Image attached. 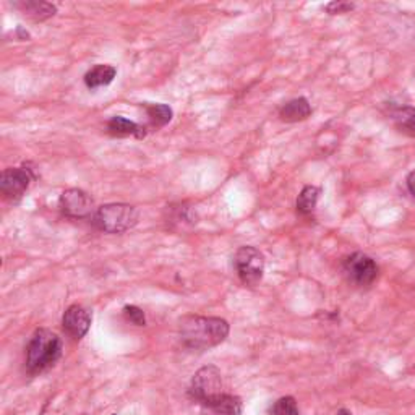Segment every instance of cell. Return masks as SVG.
I'll return each instance as SVG.
<instances>
[{
	"mask_svg": "<svg viewBox=\"0 0 415 415\" xmlns=\"http://www.w3.org/2000/svg\"><path fill=\"white\" fill-rule=\"evenodd\" d=\"M229 323L216 316L188 315L179 321V336L185 346L195 351H205L226 341Z\"/></svg>",
	"mask_w": 415,
	"mask_h": 415,
	"instance_id": "6da1fadb",
	"label": "cell"
},
{
	"mask_svg": "<svg viewBox=\"0 0 415 415\" xmlns=\"http://www.w3.org/2000/svg\"><path fill=\"white\" fill-rule=\"evenodd\" d=\"M62 356L60 337L51 330H36L26 347V367L30 373H41L56 365Z\"/></svg>",
	"mask_w": 415,
	"mask_h": 415,
	"instance_id": "7a4b0ae2",
	"label": "cell"
},
{
	"mask_svg": "<svg viewBox=\"0 0 415 415\" xmlns=\"http://www.w3.org/2000/svg\"><path fill=\"white\" fill-rule=\"evenodd\" d=\"M320 198V188L313 187V185H307L302 192H300L297 198V212L302 216H310L315 211L316 203Z\"/></svg>",
	"mask_w": 415,
	"mask_h": 415,
	"instance_id": "2e32d148",
	"label": "cell"
},
{
	"mask_svg": "<svg viewBox=\"0 0 415 415\" xmlns=\"http://www.w3.org/2000/svg\"><path fill=\"white\" fill-rule=\"evenodd\" d=\"M339 415H352V414H349V412H346V411H341Z\"/></svg>",
	"mask_w": 415,
	"mask_h": 415,
	"instance_id": "7402d4cb",
	"label": "cell"
},
{
	"mask_svg": "<svg viewBox=\"0 0 415 415\" xmlns=\"http://www.w3.org/2000/svg\"><path fill=\"white\" fill-rule=\"evenodd\" d=\"M124 313L136 326H145L146 325V316L143 313V310L138 308V307H135V305H127V307L124 308Z\"/></svg>",
	"mask_w": 415,
	"mask_h": 415,
	"instance_id": "d6986e66",
	"label": "cell"
},
{
	"mask_svg": "<svg viewBox=\"0 0 415 415\" xmlns=\"http://www.w3.org/2000/svg\"><path fill=\"white\" fill-rule=\"evenodd\" d=\"M138 210L132 205L111 203L97 207L95 216L96 227L107 234H122L136 226L138 222Z\"/></svg>",
	"mask_w": 415,
	"mask_h": 415,
	"instance_id": "3957f363",
	"label": "cell"
},
{
	"mask_svg": "<svg viewBox=\"0 0 415 415\" xmlns=\"http://www.w3.org/2000/svg\"><path fill=\"white\" fill-rule=\"evenodd\" d=\"M344 275L349 282L359 287H367L378 276V266L365 253H354L344 261Z\"/></svg>",
	"mask_w": 415,
	"mask_h": 415,
	"instance_id": "8992f818",
	"label": "cell"
},
{
	"mask_svg": "<svg viewBox=\"0 0 415 415\" xmlns=\"http://www.w3.org/2000/svg\"><path fill=\"white\" fill-rule=\"evenodd\" d=\"M271 415H299V407L294 397L286 396L277 399L270 409Z\"/></svg>",
	"mask_w": 415,
	"mask_h": 415,
	"instance_id": "ac0fdd59",
	"label": "cell"
},
{
	"mask_svg": "<svg viewBox=\"0 0 415 415\" xmlns=\"http://www.w3.org/2000/svg\"><path fill=\"white\" fill-rule=\"evenodd\" d=\"M222 392V378L221 371L212 365L200 368L196 371L192 386H190V396L198 402H206L211 397H215Z\"/></svg>",
	"mask_w": 415,
	"mask_h": 415,
	"instance_id": "5b68a950",
	"label": "cell"
},
{
	"mask_svg": "<svg viewBox=\"0 0 415 415\" xmlns=\"http://www.w3.org/2000/svg\"><path fill=\"white\" fill-rule=\"evenodd\" d=\"M311 116V106L305 97H297V100L289 101L284 104L279 111V117L282 122H302V120L308 119Z\"/></svg>",
	"mask_w": 415,
	"mask_h": 415,
	"instance_id": "7c38bea8",
	"label": "cell"
},
{
	"mask_svg": "<svg viewBox=\"0 0 415 415\" xmlns=\"http://www.w3.org/2000/svg\"><path fill=\"white\" fill-rule=\"evenodd\" d=\"M107 132L114 136H136V138H145L146 135L145 127L122 116H116L109 120Z\"/></svg>",
	"mask_w": 415,
	"mask_h": 415,
	"instance_id": "5bb4252c",
	"label": "cell"
},
{
	"mask_svg": "<svg viewBox=\"0 0 415 415\" xmlns=\"http://www.w3.org/2000/svg\"><path fill=\"white\" fill-rule=\"evenodd\" d=\"M391 119L399 132L409 136H415V107L402 106L391 112Z\"/></svg>",
	"mask_w": 415,
	"mask_h": 415,
	"instance_id": "9a60e30c",
	"label": "cell"
},
{
	"mask_svg": "<svg viewBox=\"0 0 415 415\" xmlns=\"http://www.w3.org/2000/svg\"><path fill=\"white\" fill-rule=\"evenodd\" d=\"M406 185H407V190L409 193H411L414 198H415V171H412L409 174L407 179H406Z\"/></svg>",
	"mask_w": 415,
	"mask_h": 415,
	"instance_id": "44dd1931",
	"label": "cell"
},
{
	"mask_svg": "<svg viewBox=\"0 0 415 415\" xmlns=\"http://www.w3.org/2000/svg\"><path fill=\"white\" fill-rule=\"evenodd\" d=\"M236 270L245 286H256L263 279L265 256L255 247H240L236 253Z\"/></svg>",
	"mask_w": 415,
	"mask_h": 415,
	"instance_id": "277c9868",
	"label": "cell"
},
{
	"mask_svg": "<svg viewBox=\"0 0 415 415\" xmlns=\"http://www.w3.org/2000/svg\"><path fill=\"white\" fill-rule=\"evenodd\" d=\"M60 210L72 219H85L95 216V201L80 188H68L60 196Z\"/></svg>",
	"mask_w": 415,
	"mask_h": 415,
	"instance_id": "52a82bcc",
	"label": "cell"
},
{
	"mask_svg": "<svg viewBox=\"0 0 415 415\" xmlns=\"http://www.w3.org/2000/svg\"><path fill=\"white\" fill-rule=\"evenodd\" d=\"M64 331L67 332L70 337L80 341L81 337L86 336V332L90 331L91 326V313L81 305H72L65 310L64 318H62Z\"/></svg>",
	"mask_w": 415,
	"mask_h": 415,
	"instance_id": "9c48e42d",
	"label": "cell"
},
{
	"mask_svg": "<svg viewBox=\"0 0 415 415\" xmlns=\"http://www.w3.org/2000/svg\"><path fill=\"white\" fill-rule=\"evenodd\" d=\"M203 406L210 407L212 412L217 415H240L242 414V401L239 399L237 396L226 395V392H221L211 399L203 402Z\"/></svg>",
	"mask_w": 415,
	"mask_h": 415,
	"instance_id": "8fae6325",
	"label": "cell"
},
{
	"mask_svg": "<svg viewBox=\"0 0 415 415\" xmlns=\"http://www.w3.org/2000/svg\"><path fill=\"white\" fill-rule=\"evenodd\" d=\"M32 179H35V174L26 166L8 167L0 176V190L10 200L21 198L26 190H28Z\"/></svg>",
	"mask_w": 415,
	"mask_h": 415,
	"instance_id": "ba28073f",
	"label": "cell"
},
{
	"mask_svg": "<svg viewBox=\"0 0 415 415\" xmlns=\"http://www.w3.org/2000/svg\"><path fill=\"white\" fill-rule=\"evenodd\" d=\"M114 415H116V414H114Z\"/></svg>",
	"mask_w": 415,
	"mask_h": 415,
	"instance_id": "603a6c76",
	"label": "cell"
},
{
	"mask_svg": "<svg viewBox=\"0 0 415 415\" xmlns=\"http://www.w3.org/2000/svg\"><path fill=\"white\" fill-rule=\"evenodd\" d=\"M146 112H148L152 127L156 128L164 127V125L172 120V109L166 106V104H148Z\"/></svg>",
	"mask_w": 415,
	"mask_h": 415,
	"instance_id": "e0dca14e",
	"label": "cell"
},
{
	"mask_svg": "<svg viewBox=\"0 0 415 415\" xmlns=\"http://www.w3.org/2000/svg\"><path fill=\"white\" fill-rule=\"evenodd\" d=\"M326 12L330 15H342V13H349L351 10H354V4L351 2H342V0H339V2H331L326 5Z\"/></svg>",
	"mask_w": 415,
	"mask_h": 415,
	"instance_id": "ffe728a7",
	"label": "cell"
},
{
	"mask_svg": "<svg viewBox=\"0 0 415 415\" xmlns=\"http://www.w3.org/2000/svg\"><path fill=\"white\" fill-rule=\"evenodd\" d=\"M13 7L32 21H44L57 13L56 5L42 2V0H20V2L13 4Z\"/></svg>",
	"mask_w": 415,
	"mask_h": 415,
	"instance_id": "30bf717a",
	"label": "cell"
},
{
	"mask_svg": "<svg viewBox=\"0 0 415 415\" xmlns=\"http://www.w3.org/2000/svg\"><path fill=\"white\" fill-rule=\"evenodd\" d=\"M117 75V68L112 67V65H96L91 70H88L85 75V85L88 86L90 90L101 88V86L111 85L114 78Z\"/></svg>",
	"mask_w": 415,
	"mask_h": 415,
	"instance_id": "4fadbf2b",
	"label": "cell"
}]
</instances>
